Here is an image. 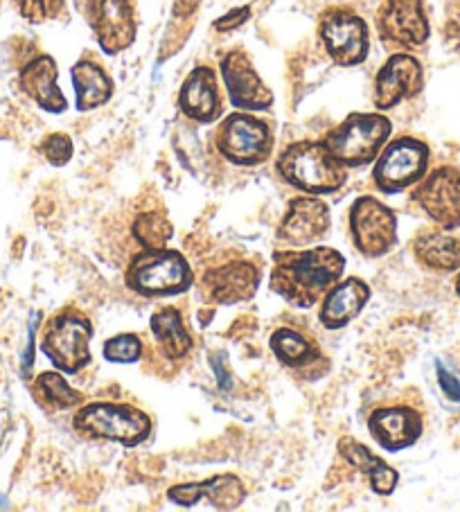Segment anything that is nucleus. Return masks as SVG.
<instances>
[{"label": "nucleus", "mask_w": 460, "mask_h": 512, "mask_svg": "<svg viewBox=\"0 0 460 512\" xmlns=\"http://www.w3.org/2000/svg\"><path fill=\"white\" fill-rule=\"evenodd\" d=\"M345 258L332 246L273 253L271 289L296 307H312L343 276Z\"/></svg>", "instance_id": "1"}, {"label": "nucleus", "mask_w": 460, "mask_h": 512, "mask_svg": "<svg viewBox=\"0 0 460 512\" xmlns=\"http://www.w3.org/2000/svg\"><path fill=\"white\" fill-rule=\"evenodd\" d=\"M278 172L289 185L305 194H330L341 190L348 179V167L327 152V147L314 140L289 145L278 158Z\"/></svg>", "instance_id": "2"}, {"label": "nucleus", "mask_w": 460, "mask_h": 512, "mask_svg": "<svg viewBox=\"0 0 460 512\" xmlns=\"http://www.w3.org/2000/svg\"><path fill=\"white\" fill-rule=\"evenodd\" d=\"M391 131L393 125L386 116H379V113H350L339 127L323 138V145L341 165L364 167L379 156Z\"/></svg>", "instance_id": "3"}, {"label": "nucleus", "mask_w": 460, "mask_h": 512, "mask_svg": "<svg viewBox=\"0 0 460 512\" xmlns=\"http://www.w3.org/2000/svg\"><path fill=\"white\" fill-rule=\"evenodd\" d=\"M75 429L86 438L115 440L136 447L152 434V420L145 411L120 402H91L77 411Z\"/></svg>", "instance_id": "4"}, {"label": "nucleus", "mask_w": 460, "mask_h": 512, "mask_svg": "<svg viewBox=\"0 0 460 512\" xmlns=\"http://www.w3.org/2000/svg\"><path fill=\"white\" fill-rule=\"evenodd\" d=\"M125 282L140 296H176L194 285V273L179 251H143L129 262Z\"/></svg>", "instance_id": "5"}, {"label": "nucleus", "mask_w": 460, "mask_h": 512, "mask_svg": "<svg viewBox=\"0 0 460 512\" xmlns=\"http://www.w3.org/2000/svg\"><path fill=\"white\" fill-rule=\"evenodd\" d=\"M93 323L75 307H66L52 316L41 337V350L61 373L75 375L91 361Z\"/></svg>", "instance_id": "6"}, {"label": "nucleus", "mask_w": 460, "mask_h": 512, "mask_svg": "<svg viewBox=\"0 0 460 512\" xmlns=\"http://www.w3.org/2000/svg\"><path fill=\"white\" fill-rule=\"evenodd\" d=\"M215 147L233 165L255 167L269 161L273 152V134L267 122L251 113H230L215 131Z\"/></svg>", "instance_id": "7"}, {"label": "nucleus", "mask_w": 460, "mask_h": 512, "mask_svg": "<svg viewBox=\"0 0 460 512\" xmlns=\"http://www.w3.org/2000/svg\"><path fill=\"white\" fill-rule=\"evenodd\" d=\"M431 152L418 138L402 136L388 143L377 156L373 181L379 192L397 194L411 185L420 183L427 176Z\"/></svg>", "instance_id": "8"}, {"label": "nucleus", "mask_w": 460, "mask_h": 512, "mask_svg": "<svg viewBox=\"0 0 460 512\" xmlns=\"http://www.w3.org/2000/svg\"><path fill=\"white\" fill-rule=\"evenodd\" d=\"M323 48L339 66L364 64L370 50L368 25L348 7H327L318 21Z\"/></svg>", "instance_id": "9"}, {"label": "nucleus", "mask_w": 460, "mask_h": 512, "mask_svg": "<svg viewBox=\"0 0 460 512\" xmlns=\"http://www.w3.org/2000/svg\"><path fill=\"white\" fill-rule=\"evenodd\" d=\"M352 242L366 258H382L397 244V217L375 197H359L350 208Z\"/></svg>", "instance_id": "10"}, {"label": "nucleus", "mask_w": 460, "mask_h": 512, "mask_svg": "<svg viewBox=\"0 0 460 512\" xmlns=\"http://www.w3.org/2000/svg\"><path fill=\"white\" fill-rule=\"evenodd\" d=\"M86 19L106 55H118L136 39L138 19L134 0H86Z\"/></svg>", "instance_id": "11"}, {"label": "nucleus", "mask_w": 460, "mask_h": 512, "mask_svg": "<svg viewBox=\"0 0 460 512\" xmlns=\"http://www.w3.org/2000/svg\"><path fill=\"white\" fill-rule=\"evenodd\" d=\"M413 201L445 231L460 226V170L442 165L424 176L413 190Z\"/></svg>", "instance_id": "12"}, {"label": "nucleus", "mask_w": 460, "mask_h": 512, "mask_svg": "<svg viewBox=\"0 0 460 512\" xmlns=\"http://www.w3.org/2000/svg\"><path fill=\"white\" fill-rule=\"evenodd\" d=\"M377 30L386 46H422L429 39V21L422 0H384L377 12Z\"/></svg>", "instance_id": "13"}, {"label": "nucleus", "mask_w": 460, "mask_h": 512, "mask_svg": "<svg viewBox=\"0 0 460 512\" xmlns=\"http://www.w3.org/2000/svg\"><path fill=\"white\" fill-rule=\"evenodd\" d=\"M221 77L226 82L230 104L242 111H267L273 104V93L255 73L251 59L242 50H233L221 59Z\"/></svg>", "instance_id": "14"}, {"label": "nucleus", "mask_w": 460, "mask_h": 512, "mask_svg": "<svg viewBox=\"0 0 460 512\" xmlns=\"http://www.w3.org/2000/svg\"><path fill=\"white\" fill-rule=\"evenodd\" d=\"M424 86V73L420 61L397 52L386 61L375 79V107L379 111H388L402 100H411Z\"/></svg>", "instance_id": "15"}, {"label": "nucleus", "mask_w": 460, "mask_h": 512, "mask_svg": "<svg viewBox=\"0 0 460 512\" xmlns=\"http://www.w3.org/2000/svg\"><path fill=\"white\" fill-rule=\"evenodd\" d=\"M260 287V271L251 262L237 260L203 273L201 289L208 300L219 305H235L251 300Z\"/></svg>", "instance_id": "16"}, {"label": "nucleus", "mask_w": 460, "mask_h": 512, "mask_svg": "<svg viewBox=\"0 0 460 512\" xmlns=\"http://www.w3.org/2000/svg\"><path fill=\"white\" fill-rule=\"evenodd\" d=\"M422 427V416L411 406H382L368 418L370 436L388 452H400V449L418 443Z\"/></svg>", "instance_id": "17"}, {"label": "nucleus", "mask_w": 460, "mask_h": 512, "mask_svg": "<svg viewBox=\"0 0 460 512\" xmlns=\"http://www.w3.org/2000/svg\"><path fill=\"white\" fill-rule=\"evenodd\" d=\"M330 228V208L316 197H296L289 201L287 213L282 217L278 237L289 246L312 244Z\"/></svg>", "instance_id": "18"}, {"label": "nucleus", "mask_w": 460, "mask_h": 512, "mask_svg": "<svg viewBox=\"0 0 460 512\" xmlns=\"http://www.w3.org/2000/svg\"><path fill=\"white\" fill-rule=\"evenodd\" d=\"M167 499L183 508H190L201 499H206L217 510H235L246 499V488L235 474H217L208 481L172 485L167 490Z\"/></svg>", "instance_id": "19"}, {"label": "nucleus", "mask_w": 460, "mask_h": 512, "mask_svg": "<svg viewBox=\"0 0 460 512\" xmlns=\"http://www.w3.org/2000/svg\"><path fill=\"white\" fill-rule=\"evenodd\" d=\"M179 107L190 120L203 122V125L215 122L221 116L224 102H221L215 70L199 66L185 77L179 93Z\"/></svg>", "instance_id": "20"}, {"label": "nucleus", "mask_w": 460, "mask_h": 512, "mask_svg": "<svg viewBox=\"0 0 460 512\" xmlns=\"http://www.w3.org/2000/svg\"><path fill=\"white\" fill-rule=\"evenodd\" d=\"M370 298V287L361 278H348L327 291L321 305L318 319L327 330L345 328L350 321H355L364 310Z\"/></svg>", "instance_id": "21"}, {"label": "nucleus", "mask_w": 460, "mask_h": 512, "mask_svg": "<svg viewBox=\"0 0 460 512\" xmlns=\"http://www.w3.org/2000/svg\"><path fill=\"white\" fill-rule=\"evenodd\" d=\"M57 77L59 73H57L55 59L48 55H41L37 59H32L30 64L23 68L21 86L43 111L61 113L66 111L68 102H66V95L61 93V88L57 84Z\"/></svg>", "instance_id": "22"}, {"label": "nucleus", "mask_w": 460, "mask_h": 512, "mask_svg": "<svg viewBox=\"0 0 460 512\" xmlns=\"http://www.w3.org/2000/svg\"><path fill=\"white\" fill-rule=\"evenodd\" d=\"M339 454L355 467V470L366 476V481L370 483L373 492L382 494V497H388V494L395 492L397 483H400V474H397V470H393L386 461H382V458L370 452L366 445L357 443L355 438L345 436L339 440Z\"/></svg>", "instance_id": "23"}, {"label": "nucleus", "mask_w": 460, "mask_h": 512, "mask_svg": "<svg viewBox=\"0 0 460 512\" xmlns=\"http://www.w3.org/2000/svg\"><path fill=\"white\" fill-rule=\"evenodd\" d=\"M411 251L422 267L431 271H458L460 269V240L440 231H424L415 235Z\"/></svg>", "instance_id": "24"}, {"label": "nucleus", "mask_w": 460, "mask_h": 512, "mask_svg": "<svg viewBox=\"0 0 460 512\" xmlns=\"http://www.w3.org/2000/svg\"><path fill=\"white\" fill-rule=\"evenodd\" d=\"M70 73H73V86L79 111H93L111 100L113 82L97 61L79 59Z\"/></svg>", "instance_id": "25"}, {"label": "nucleus", "mask_w": 460, "mask_h": 512, "mask_svg": "<svg viewBox=\"0 0 460 512\" xmlns=\"http://www.w3.org/2000/svg\"><path fill=\"white\" fill-rule=\"evenodd\" d=\"M269 346L280 364L291 370H309L323 359L316 343L296 328H278L271 334Z\"/></svg>", "instance_id": "26"}, {"label": "nucleus", "mask_w": 460, "mask_h": 512, "mask_svg": "<svg viewBox=\"0 0 460 512\" xmlns=\"http://www.w3.org/2000/svg\"><path fill=\"white\" fill-rule=\"evenodd\" d=\"M152 332L161 350L170 359H183L192 350V339L185 330L183 316L174 307H161L152 316Z\"/></svg>", "instance_id": "27"}, {"label": "nucleus", "mask_w": 460, "mask_h": 512, "mask_svg": "<svg viewBox=\"0 0 460 512\" xmlns=\"http://www.w3.org/2000/svg\"><path fill=\"white\" fill-rule=\"evenodd\" d=\"M34 393H37L39 400L48 406V409L64 411L73 409V406L82 404V393H77L73 386H68L64 375L59 373H41L34 379Z\"/></svg>", "instance_id": "28"}, {"label": "nucleus", "mask_w": 460, "mask_h": 512, "mask_svg": "<svg viewBox=\"0 0 460 512\" xmlns=\"http://www.w3.org/2000/svg\"><path fill=\"white\" fill-rule=\"evenodd\" d=\"M136 242L143 246L145 251H158L165 249V244L172 240L174 228L163 213H143L136 217L134 226H131Z\"/></svg>", "instance_id": "29"}, {"label": "nucleus", "mask_w": 460, "mask_h": 512, "mask_svg": "<svg viewBox=\"0 0 460 512\" xmlns=\"http://www.w3.org/2000/svg\"><path fill=\"white\" fill-rule=\"evenodd\" d=\"M104 357L113 364H134L143 357V343L136 334H118L104 343Z\"/></svg>", "instance_id": "30"}, {"label": "nucleus", "mask_w": 460, "mask_h": 512, "mask_svg": "<svg viewBox=\"0 0 460 512\" xmlns=\"http://www.w3.org/2000/svg\"><path fill=\"white\" fill-rule=\"evenodd\" d=\"M41 154L46 156V161L55 167L66 165L73 158V140L66 134H50L41 143Z\"/></svg>", "instance_id": "31"}, {"label": "nucleus", "mask_w": 460, "mask_h": 512, "mask_svg": "<svg viewBox=\"0 0 460 512\" xmlns=\"http://www.w3.org/2000/svg\"><path fill=\"white\" fill-rule=\"evenodd\" d=\"M16 7H19V12L23 19H28L30 23H43L48 19V16L55 14V5H61V0H14Z\"/></svg>", "instance_id": "32"}, {"label": "nucleus", "mask_w": 460, "mask_h": 512, "mask_svg": "<svg viewBox=\"0 0 460 512\" xmlns=\"http://www.w3.org/2000/svg\"><path fill=\"white\" fill-rule=\"evenodd\" d=\"M251 19V7H237V10L228 12L215 21L217 32H230L242 28V25Z\"/></svg>", "instance_id": "33"}, {"label": "nucleus", "mask_w": 460, "mask_h": 512, "mask_svg": "<svg viewBox=\"0 0 460 512\" xmlns=\"http://www.w3.org/2000/svg\"><path fill=\"white\" fill-rule=\"evenodd\" d=\"M438 382H440V388H442V391H445V395L449 397V400L460 402V382H458L454 375H449L447 370L442 368L440 364H438Z\"/></svg>", "instance_id": "34"}, {"label": "nucleus", "mask_w": 460, "mask_h": 512, "mask_svg": "<svg viewBox=\"0 0 460 512\" xmlns=\"http://www.w3.org/2000/svg\"><path fill=\"white\" fill-rule=\"evenodd\" d=\"M201 0H176L174 3V19H188L197 12Z\"/></svg>", "instance_id": "35"}, {"label": "nucleus", "mask_w": 460, "mask_h": 512, "mask_svg": "<svg viewBox=\"0 0 460 512\" xmlns=\"http://www.w3.org/2000/svg\"><path fill=\"white\" fill-rule=\"evenodd\" d=\"M456 294L460 296V273H458V278H456Z\"/></svg>", "instance_id": "36"}]
</instances>
